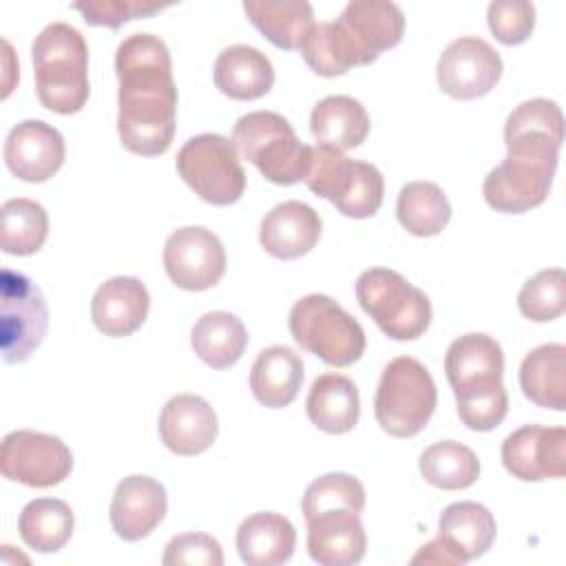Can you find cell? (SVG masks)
<instances>
[{"label": "cell", "instance_id": "1", "mask_svg": "<svg viewBox=\"0 0 566 566\" xmlns=\"http://www.w3.org/2000/svg\"><path fill=\"white\" fill-rule=\"evenodd\" d=\"M119 80L117 133L135 155H164L175 137L177 86L166 42L153 33H130L115 53Z\"/></svg>", "mask_w": 566, "mask_h": 566}, {"label": "cell", "instance_id": "2", "mask_svg": "<svg viewBox=\"0 0 566 566\" xmlns=\"http://www.w3.org/2000/svg\"><path fill=\"white\" fill-rule=\"evenodd\" d=\"M506 159L482 184L486 203L520 214L546 201L564 142L562 108L546 97L517 104L504 124Z\"/></svg>", "mask_w": 566, "mask_h": 566}, {"label": "cell", "instance_id": "3", "mask_svg": "<svg viewBox=\"0 0 566 566\" xmlns=\"http://www.w3.org/2000/svg\"><path fill=\"white\" fill-rule=\"evenodd\" d=\"M405 33V13L387 0H352L334 22H314L301 44L307 66L321 77H336L352 66L371 64Z\"/></svg>", "mask_w": 566, "mask_h": 566}, {"label": "cell", "instance_id": "4", "mask_svg": "<svg viewBox=\"0 0 566 566\" xmlns=\"http://www.w3.org/2000/svg\"><path fill=\"white\" fill-rule=\"evenodd\" d=\"M31 57L40 104L60 115L82 111L91 93L84 35L66 22H51L35 35Z\"/></svg>", "mask_w": 566, "mask_h": 566}, {"label": "cell", "instance_id": "5", "mask_svg": "<svg viewBox=\"0 0 566 566\" xmlns=\"http://www.w3.org/2000/svg\"><path fill=\"white\" fill-rule=\"evenodd\" d=\"M232 142L239 155L256 166V170L272 184L292 186L303 181L310 146L301 144L292 124L272 111H254L232 128Z\"/></svg>", "mask_w": 566, "mask_h": 566}, {"label": "cell", "instance_id": "6", "mask_svg": "<svg viewBox=\"0 0 566 566\" xmlns=\"http://www.w3.org/2000/svg\"><path fill=\"white\" fill-rule=\"evenodd\" d=\"M290 334L332 367L356 363L367 347L360 323L327 294H307L292 305Z\"/></svg>", "mask_w": 566, "mask_h": 566}, {"label": "cell", "instance_id": "7", "mask_svg": "<svg viewBox=\"0 0 566 566\" xmlns=\"http://www.w3.org/2000/svg\"><path fill=\"white\" fill-rule=\"evenodd\" d=\"M436 402L438 389L429 369L411 356H398L382 369L374 413L385 433L411 438L427 427Z\"/></svg>", "mask_w": 566, "mask_h": 566}, {"label": "cell", "instance_id": "8", "mask_svg": "<svg viewBox=\"0 0 566 566\" xmlns=\"http://www.w3.org/2000/svg\"><path fill=\"white\" fill-rule=\"evenodd\" d=\"M356 298L378 329L394 340H413L431 323L429 296L389 268L365 270L356 281Z\"/></svg>", "mask_w": 566, "mask_h": 566}, {"label": "cell", "instance_id": "9", "mask_svg": "<svg viewBox=\"0 0 566 566\" xmlns=\"http://www.w3.org/2000/svg\"><path fill=\"white\" fill-rule=\"evenodd\" d=\"M179 177L212 206H230L245 190V170L232 139L217 133L190 137L177 153Z\"/></svg>", "mask_w": 566, "mask_h": 566}, {"label": "cell", "instance_id": "10", "mask_svg": "<svg viewBox=\"0 0 566 566\" xmlns=\"http://www.w3.org/2000/svg\"><path fill=\"white\" fill-rule=\"evenodd\" d=\"M49 307L40 287L22 272L0 274V345L4 363H22L42 343Z\"/></svg>", "mask_w": 566, "mask_h": 566}, {"label": "cell", "instance_id": "11", "mask_svg": "<svg viewBox=\"0 0 566 566\" xmlns=\"http://www.w3.org/2000/svg\"><path fill=\"white\" fill-rule=\"evenodd\" d=\"M0 469L11 482L46 489L69 478L73 453L57 436L18 429L2 438Z\"/></svg>", "mask_w": 566, "mask_h": 566}, {"label": "cell", "instance_id": "12", "mask_svg": "<svg viewBox=\"0 0 566 566\" xmlns=\"http://www.w3.org/2000/svg\"><path fill=\"white\" fill-rule=\"evenodd\" d=\"M164 268L177 287L203 292L226 274V248L212 230L184 226L166 239Z\"/></svg>", "mask_w": 566, "mask_h": 566}, {"label": "cell", "instance_id": "13", "mask_svg": "<svg viewBox=\"0 0 566 566\" xmlns=\"http://www.w3.org/2000/svg\"><path fill=\"white\" fill-rule=\"evenodd\" d=\"M436 77L449 97L475 99L486 95L500 82L502 57L486 40L464 35L453 40L440 53Z\"/></svg>", "mask_w": 566, "mask_h": 566}, {"label": "cell", "instance_id": "14", "mask_svg": "<svg viewBox=\"0 0 566 566\" xmlns=\"http://www.w3.org/2000/svg\"><path fill=\"white\" fill-rule=\"evenodd\" d=\"M506 471L522 482L564 478L566 473V429L524 424L502 442Z\"/></svg>", "mask_w": 566, "mask_h": 566}, {"label": "cell", "instance_id": "15", "mask_svg": "<svg viewBox=\"0 0 566 566\" xmlns=\"http://www.w3.org/2000/svg\"><path fill=\"white\" fill-rule=\"evenodd\" d=\"M64 155L62 133L42 119L20 122L4 139V164L9 172L29 184L51 179L62 168Z\"/></svg>", "mask_w": 566, "mask_h": 566}, {"label": "cell", "instance_id": "16", "mask_svg": "<svg viewBox=\"0 0 566 566\" xmlns=\"http://www.w3.org/2000/svg\"><path fill=\"white\" fill-rule=\"evenodd\" d=\"M168 497L161 482L148 475L124 478L111 500V526L126 539L137 542L150 535L166 515Z\"/></svg>", "mask_w": 566, "mask_h": 566}, {"label": "cell", "instance_id": "17", "mask_svg": "<svg viewBox=\"0 0 566 566\" xmlns=\"http://www.w3.org/2000/svg\"><path fill=\"white\" fill-rule=\"evenodd\" d=\"M307 522V553L321 566H352L365 557L367 535L360 513L352 509L321 511Z\"/></svg>", "mask_w": 566, "mask_h": 566}, {"label": "cell", "instance_id": "18", "mask_svg": "<svg viewBox=\"0 0 566 566\" xmlns=\"http://www.w3.org/2000/svg\"><path fill=\"white\" fill-rule=\"evenodd\" d=\"M444 374L455 396L500 385L504 374L500 343L480 332L458 336L447 349Z\"/></svg>", "mask_w": 566, "mask_h": 566}, {"label": "cell", "instance_id": "19", "mask_svg": "<svg viewBox=\"0 0 566 566\" xmlns=\"http://www.w3.org/2000/svg\"><path fill=\"white\" fill-rule=\"evenodd\" d=\"M217 413L195 394L172 396L159 413L161 442L177 455H199L217 440Z\"/></svg>", "mask_w": 566, "mask_h": 566}, {"label": "cell", "instance_id": "20", "mask_svg": "<svg viewBox=\"0 0 566 566\" xmlns=\"http://www.w3.org/2000/svg\"><path fill=\"white\" fill-rule=\"evenodd\" d=\"M323 221L318 212L303 201H283L274 206L261 221L259 241L263 250L281 261L307 254L321 239Z\"/></svg>", "mask_w": 566, "mask_h": 566}, {"label": "cell", "instance_id": "21", "mask_svg": "<svg viewBox=\"0 0 566 566\" xmlns=\"http://www.w3.org/2000/svg\"><path fill=\"white\" fill-rule=\"evenodd\" d=\"M150 307L146 285L135 276H115L104 281L91 301L93 325L113 338L130 336L137 332Z\"/></svg>", "mask_w": 566, "mask_h": 566}, {"label": "cell", "instance_id": "22", "mask_svg": "<svg viewBox=\"0 0 566 566\" xmlns=\"http://www.w3.org/2000/svg\"><path fill=\"white\" fill-rule=\"evenodd\" d=\"M495 517L480 502H453L438 520V537L458 564L482 557L495 542Z\"/></svg>", "mask_w": 566, "mask_h": 566}, {"label": "cell", "instance_id": "23", "mask_svg": "<svg viewBox=\"0 0 566 566\" xmlns=\"http://www.w3.org/2000/svg\"><path fill=\"white\" fill-rule=\"evenodd\" d=\"M214 84L232 99H259L274 84V69L265 53L248 44L226 46L214 60Z\"/></svg>", "mask_w": 566, "mask_h": 566}, {"label": "cell", "instance_id": "24", "mask_svg": "<svg viewBox=\"0 0 566 566\" xmlns=\"http://www.w3.org/2000/svg\"><path fill=\"white\" fill-rule=\"evenodd\" d=\"M296 546L294 524L272 511L245 517L237 531V551L248 566L285 564Z\"/></svg>", "mask_w": 566, "mask_h": 566}, {"label": "cell", "instance_id": "25", "mask_svg": "<svg viewBox=\"0 0 566 566\" xmlns=\"http://www.w3.org/2000/svg\"><path fill=\"white\" fill-rule=\"evenodd\" d=\"M307 418L325 433H347L360 416V398L352 378L329 371L314 378L307 400Z\"/></svg>", "mask_w": 566, "mask_h": 566}, {"label": "cell", "instance_id": "26", "mask_svg": "<svg viewBox=\"0 0 566 566\" xmlns=\"http://www.w3.org/2000/svg\"><path fill=\"white\" fill-rule=\"evenodd\" d=\"M303 382V360L285 345H272L259 352L250 369V389L254 398L270 407H287L301 389Z\"/></svg>", "mask_w": 566, "mask_h": 566}, {"label": "cell", "instance_id": "27", "mask_svg": "<svg viewBox=\"0 0 566 566\" xmlns=\"http://www.w3.org/2000/svg\"><path fill=\"white\" fill-rule=\"evenodd\" d=\"M524 396L544 409H566V347L546 343L528 352L520 365Z\"/></svg>", "mask_w": 566, "mask_h": 566}, {"label": "cell", "instance_id": "28", "mask_svg": "<svg viewBox=\"0 0 566 566\" xmlns=\"http://www.w3.org/2000/svg\"><path fill=\"white\" fill-rule=\"evenodd\" d=\"M310 130L318 144L338 150L356 148L369 133V115L365 106L349 95H327L312 108Z\"/></svg>", "mask_w": 566, "mask_h": 566}, {"label": "cell", "instance_id": "29", "mask_svg": "<svg viewBox=\"0 0 566 566\" xmlns=\"http://www.w3.org/2000/svg\"><path fill=\"white\" fill-rule=\"evenodd\" d=\"M250 22L279 49H298L314 24L312 4L305 0H245Z\"/></svg>", "mask_w": 566, "mask_h": 566}, {"label": "cell", "instance_id": "30", "mask_svg": "<svg viewBox=\"0 0 566 566\" xmlns=\"http://www.w3.org/2000/svg\"><path fill=\"white\" fill-rule=\"evenodd\" d=\"M190 343L195 354L206 365H210L212 369H226L243 356L248 347V332L241 318L230 312L217 310L203 314L192 325Z\"/></svg>", "mask_w": 566, "mask_h": 566}, {"label": "cell", "instance_id": "31", "mask_svg": "<svg viewBox=\"0 0 566 566\" xmlns=\"http://www.w3.org/2000/svg\"><path fill=\"white\" fill-rule=\"evenodd\" d=\"M73 526L71 506L57 497L31 500L18 517L22 542L38 553H57L71 539Z\"/></svg>", "mask_w": 566, "mask_h": 566}, {"label": "cell", "instance_id": "32", "mask_svg": "<svg viewBox=\"0 0 566 566\" xmlns=\"http://www.w3.org/2000/svg\"><path fill=\"white\" fill-rule=\"evenodd\" d=\"M396 214L409 234L433 237L447 228L451 219V206L438 184L411 181L398 192Z\"/></svg>", "mask_w": 566, "mask_h": 566}, {"label": "cell", "instance_id": "33", "mask_svg": "<svg viewBox=\"0 0 566 566\" xmlns=\"http://www.w3.org/2000/svg\"><path fill=\"white\" fill-rule=\"evenodd\" d=\"M0 245L7 254L29 256L35 254L49 237L46 210L27 197L7 199L0 208Z\"/></svg>", "mask_w": 566, "mask_h": 566}, {"label": "cell", "instance_id": "34", "mask_svg": "<svg viewBox=\"0 0 566 566\" xmlns=\"http://www.w3.org/2000/svg\"><path fill=\"white\" fill-rule=\"evenodd\" d=\"M420 473L436 489H469L480 475V460L467 444L440 440L422 451Z\"/></svg>", "mask_w": 566, "mask_h": 566}, {"label": "cell", "instance_id": "35", "mask_svg": "<svg viewBox=\"0 0 566 566\" xmlns=\"http://www.w3.org/2000/svg\"><path fill=\"white\" fill-rule=\"evenodd\" d=\"M520 312L535 321L548 323L566 310V274L562 268H548L531 276L517 294Z\"/></svg>", "mask_w": 566, "mask_h": 566}, {"label": "cell", "instance_id": "36", "mask_svg": "<svg viewBox=\"0 0 566 566\" xmlns=\"http://www.w3.org/2000/svg\"><path fill=\"white\" fill-rule=\"evenodd\" d=\"M301 509L305 520L332 509H352L356 513H363L365 486L358 478L349 473H325L307 484Z\"/></svg>", "mask_w": 566, "mask_h": 566}, {"label": "cell", "instance_id": "37", "mask_svg": "<svg viewBox=\"0 0 566 566\" xmlns=\"http://www.w3.org/2000/svg\"><path fill=\"white\" fill-rule=\"evenodd\" d=\"M352 168L354 159L343 155V150L327 144H316L310 146V161L303 181L316 197L334 203L345 190Z\"/></svg>", "mask_w": 566, "mask_h": 566}, {"label": "cell", "instance_id": "38", "mask_svg": "<svg viewBox=\"0 0 566 566\" xmlns=\"http://www.w3.org/2000/svg\"><path fill=\"white\" fill-rule=\"evenodd\" d=\"M385 179L380 170L367 161L354 159V168L343 195L334 201L336 210L352 219L374 217L382 203Z\"/></svg>", "mask_w": 566, "mask_h": 566}, {"label": "cell", "instance_id": "39", "mask_svg": "<svg viewBox=\"0 0 566 566\" xmlns=\"http://www.w3.org/2000/svg\"><path fill=\"white\" fill-rule=\"evenodd\" d=\"M455 407L460 420L473 431H491L495 429L506 411H509V396L504 385H495L489 389L467 391L455 396Z\"/></svg>", "mask_w": 566, "mask_h": 566}, {"label": "cell", "instance_id": "40", "mask_svg": "<svg viewBox=\"0 0 566 566\" xmlns=\"http://www.w3.org/2000/svg\"><path fill=\"white\" fill-rule=\"evenodd\" d=\"M486 22L497 42L515 46L528 40L535 27V4L526 0H495L486 9Z\"/></svg>", "mask_w": 566, "mask_h": 566}, {"label": "cell", "instance_id": "41", "mask_svg": "<svg viewBox=\"0 0 566 566\" xmlns=\"http://www.w3.org/2000/svg\"><path fill=\"white\" fill-rule=\"evenodd\" d=\"M71 7L82 13L86 24L117 29L128 20L159 13L168 4L153 2V0H84V2H73Z\"/></svg>", "mask_w": 566, "mask_h": 566}, {"label": "cell", "instance_id": "42", "mask_svg": "<svg viewBox=\"0 0 566 566\" xmlns=\"http://www.w3.org/2000/svg\"><path fill=\"white\" fill-rule=\"evenodd\" d=\"M161 564L177 566V564H201V566H221L223 551L221 544L210 537L208 533H181L175 535L164 551Z\"/></svg>", "mask_w": 566, "mask_h": 566}, {"label": "cell", "instance_id": "43", "mask_svg": "<svg viewBox=\"0 0 566 566\" xmlns=\"http://www.w3.org/2000/svg\"><path fill=\"white\" fill-rule=\"evenodd\" d=\"M411 564H451V566H458L455 557L447 551V546L440 542V537L431 539L429 544H422L420 551L411 557Z\"/></svg>", "mask_w": 566, "mask_h": 566}]
</instances>
